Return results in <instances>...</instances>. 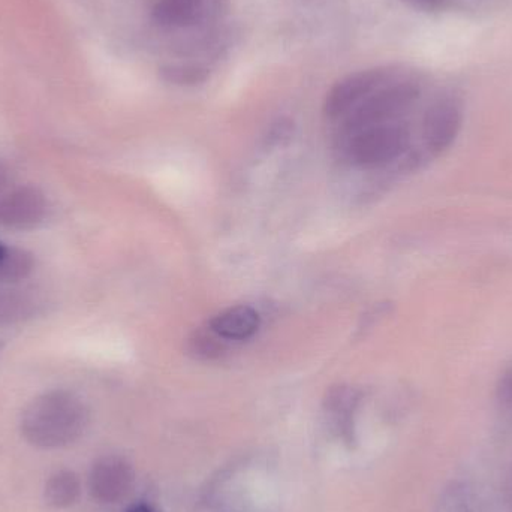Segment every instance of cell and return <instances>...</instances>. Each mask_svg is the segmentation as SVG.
Segmentation results:
<instances>
[{"label":"cell","instance_id":"cell-1","mask_svg":"<svg viewBox=\"0 0 512 512\" xmlns=\"http://www.w3.org/2000/svg\"><path fill=\"white\" fill-rule=\"evenodd\" d=\"M89 423V411L80 397L69 391H50L24 409L21 432L39 448H59L77 441Z\"/></svg>","mask_w":512,"mask_h":512},{"label":"cell","instance_id":"cell-2","mask_svg":"<svg viewBox=\"0 0 512 512\" xmlns=\"http://www.w3.org/2000/svg\"><path fill=\"white\" fill-rule=\"evenodd\" d=\"M402 144V134L396 129H360L346 141L345 156L357 167H376L397 156Z\"/></svg>","mask_w":512,"mask_h":512},{"label":"cell","instance_id":"cell-3","mask_svg":"<svg viewBox=\"0 0 512 512\" xmlns=\"http://www.w3.org/2000/svg\"><path fill=\"white\" fill-rule=\"evenodd\" d=\"M89 483L92 495L98 501L114 504L128 495L134 484V471L122 457H104L93 466Z\"/></svg>","mask_w":512,"mask_h":512},{"label":"cell","instance_id":"cell-4","mask_svg":"<svg viewBox=\"0 0 512 512\" xmlns=\"http://www.w3.org/2000/svg\"><path fill=\"white\" fill-rule=\"evenodd\" d=\"M47 213V201L39 189L24 186L0 197V225L30 228L38 225Z\"/></svg>","mask_w":512,"mask_h":512},{"label":"cell","instance_id":"cell-5","mask_svg":"<svg viewBox=\"0 0 512 512\" xmlns=\"http://www.w3.org/2000/svg\"><path fill=\"white\" fill-rule=\"evenodd\" d=\"M261 325V318L254 307L248 304L227 307L210 319L209 328L225 342H240L251 339Z\"/></svg>","mask_w":512,"mask_h":512},{"label":"cell","instance_id":"cell-6","mask_svg":"<svg viewBox=\"0 0 512 512\" xmlns=\"http://www.w3.org/2000/svg\"><path fill=\"white\" fill-rule=\"evenodd\" d=\"M357 403L358 394L357 391L352 390V388H334V390L328 394L327 411L330 412L337 429L342 432L343 438H348V435H351L352 412H354Z\"/></svg>","mask_w":512,"mask_h":512},{"label":"cell","instance_id":"cell-7","mask_svg":"<svg viewBox=\"0 0 512 512\" xmlns=\"http://www.w3.org/2000/svg\"><path fill=\"white\" fill-rule=\"evenodd\" d=\"M80 496V481L74 472L62 471L54 474L45 486V499L54 508H68Z\"/></svg>","mask_w":512,"mask_h":512},{"label":"cell","instance_id":"cell-8","mask_svg":"<svg viewBox=\"0 0 512 512\" xmlns=\"http://www.w3.org/2000/svg\"><path fill=\"white\" fill-rule=\"evenodd\" d=\"M32 270V256L26 251L9 248L0 242V283H14L26 279Z\"/></svg>","mask_w":512,"mask_h":512},{"label":"cell","instance_id":"cell-9","mask_svg":"<svg viewBox=\"0 0 512 512\" xmlns=\"http://www.w3.org/2000/svg\"><path fill=\"white\" fill-rule=\"evenodd\" d=\"M32 312V303L26 295L12 289H0V325L14 324Z\"/></svg>","mask_w":512,"mask_h":512},{"label":"cell","instance_id":"cell-10","mask_svg":"<svg viewBox=\"0 0 512 512\" xmlns=\"http://www.w3.org/2000/svg\"><path fill=\"white\" fill-rule=\"evenodd\" d=\"M224 342L221 337L216 336L209 328V333H197L191 340V352L195 357L216 358L224 351Z\"/></svg>","mask_w":512,"mask_h":512},{"label":"cell","instance_id":"cell-11","mask_svg":"<svg viewBox=\"0 0 512 512\" xmlns=\"http://www.w3.org/2000/svg\"><path fill=\"white\" fill-rule=\"evenodd\" d=\"M417 5L423 6L427 9L441 8L444 5L445 0H414Z\"/></svg>","mask_w":512,"mask_h":512},{"label":"cell","instance_id":"cell-12","mask_svg":"<svg viewBox=\"0 0 512 512\" xmlns=\"http://www.w3.org/2000/svg\"><path fill=\"white\" fill-rule=\"evenodd\" d=\"M128 512H155L152 508L147 507V505H135V507L129 508Z\"/></svg>","mask_w":512,"mask_h":512},{"label":"cell","instance_id":"cell-13","mask_svg":"<svg viewBox=\"0 0 512 512\" xmlns=\"http://www.w3.org/2000/svg\"><path fill=\"white\" fill-rule=\"evenodd\" d=\"M6 183V176L5 173H3L2 168H0V191H2L3 188H5Z\"/></svg>","mask_w":512,"mask_h":512}]
</instances>
